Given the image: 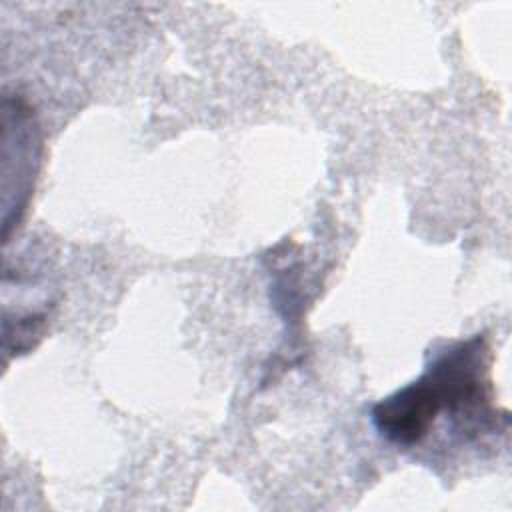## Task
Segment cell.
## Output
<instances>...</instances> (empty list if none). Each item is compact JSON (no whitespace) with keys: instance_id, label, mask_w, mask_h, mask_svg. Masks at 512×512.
Wrapping results in <instances>:
<instances>
[{"instance_id":"6da1fadb","label":"cell","mask_w":512,"mask_h":512,"mask_svg":"<svg viewBox=\"0 0 512 512\" xmlns=\"http://www.w3.org/2000/svg\"><path fill=\"white\" fill-rule=\"evenodd\" d=\"M492 352L484 336L452 342L424 368L422 376L372 408V424L390 444L420 446L440 418L450 420L462 442H472L508 422L498 412L490 380Z\"/></svg>"}]
</instances>
